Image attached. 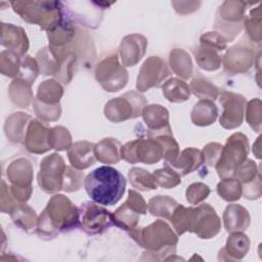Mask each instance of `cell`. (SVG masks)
I'll use <instances>...</instances> for the list:
<instances>
[{
  "label": "cell",
  "instance_id": "ac0fdd59",
  "mask_svg": "<svg viewBox=\"0 0 262 262\" xmlns=\"http://www.w3.org/2000/svg\"><path fill=\"white\" fill-rule=\"evenodd\" d=\"M49 131L50 128L45 123L32 119L24 139L26 148L32 154H44L49 150Z\"/></svg>",
  "mask_w": 262,
  "mask_h": 262
},
{
  "label": "cell",
  "instance_id": "8fae6325",
  "mask_svg": "<svg viewBox=\"0 0 262 262\" xmlns=\"http://www.w3.org/2000/svg\"><path fill=\"white\" fill-rule=\"evenodd\" d=\"M122 158L131 164H155L163 158V151L159 142L154 139H135L122 146Z\"/></svg>",
  "mask_w": 262,
  "mask_h": 262
},
{
  "label": "cell",
  "instance_id": "d6986e66",
  "mask_svg": "<svg viewBox=\"0 0 262 262\" xmlns=\"http://www.w3.org/2000/svg\"><path fill=\"white\" fill-rule=\"evenodd\" d=\"M147 46V40L139 34L128 35L123 38L119 53L122 63L126 67L135 66L144 55Z\"/></svg>",
  "mask_w": 262,
  "mask_h": 262
},
{
  "label": "cell",
  "instance_id": "f546056e",
  "mask_svg": "<svg viewBox=\"0 0 262 262\" xmlns=\"http://www.w3.org/2000/svg\"><path fill=\"white\" fill-rule=\"evenodd\" d=\"M30 83L15 78L9 85V98L18 107H28L33 100V92Z\"/></svg>",
  "mask_w": 262,
  "mask_h": 262
},
{
  "label": "cell",
  "instance_id": "44dd1931",
  "mask_svg": "<svg viewBox=\"0 0 262 262\" xmlns=\"http://www.w3.org/2000/svg\"><path fill=\"white\" fill-rule=\"evenodd\" d=\"M141 115L148 127V137L171 130L169 125V113L164 106L160 104L145 105Z\"/></svg>",
  "mask_w": 262,
  "mask_h": 262
},
{
  "label": "cell",
  "instance_id": "cb8c5ba5",
  "mask_svg": "<svg viewBox=\"0 0 262 262\" xmlns=\"http://www.w3.org/2000/svg\"><path fill=\"white\" fill-rule=\"evenodd\" d=\"M224 227L228 232L243 231L250 225L249 212L241 205H228L223 214Z\"/></svg>",
  "mask_w": 262,
  "mask_h": 262
},
{
  "label": "cell",
  "instance_id": "b9f144b4",
  "mask_svg": "<svg viewBox=\"0 0 262 262\" xmlns=\"http://www.w3.org/2000/svg\"><path fill=\"white\" fill-rule=\"evenodd\" d=\"M154 178L157 185L164 188H173L181 183V175L172 167L165 165L164 168L154 172Z\"/></svg>",
  "mask_w": 262,
  "mask_h": 262
},
{
  "label": "cell",
  "instance_id": "4fadbf2b",
  "mask_svg": "<svg viewBox=\"0 0 262 262\" xmlns=\"http://www.w3.org/2000/svg\"><path fill=\"white\" fill-rule=\"evenodd\" d=\"M80 224L84 231L96 234L114 225V217L110 211L92 202H85L79 209Z\"/></svg>",
  "mask_w": 262,
  "mask_h": 262
},
{
  "label": "cell",
  "instance_id": "816d5d0a",
  "mask_svg": "<svg viewBox=\"0 0 262 262\" xmlns=\"http://www.w3.org/2000/svg\"><path fill=\"white\" fill-rule=\"evenodd\" d=\"M82 179H83V173L82 172H80L78 170H75L71 167H67L62 189L64 191H68V192L78 190L81 187Z\"/></svg>",
  "mask_w": 262,
  "mask_h": 262
},
{
  "label": "cell",
  "instance_id": "83f0119b",
  "mask_svg": "<svg viewBox=\"0 0 262 262\" xmlns=\"http://www.w3.org/2000/svg\"><path fill=\"white\" fill-rule=\"evenodd\" d=\"M13 223L24 230H30L37 226V215L35 211L25 203L16 202L8 213Z\"/></svg>",
  "mask_w": 262,
  "mask_h": 262
},
{
  "label": "cell",
  "instance_id": "7bdbcfd3",
  "mask_svg": "<svg viewBox=\"0 0 262 262\" xmlns=\"http://www.w3.org/2000/svg\"><path fill=\"white\" fill-rule=\"evenodd\" d=\"M49 143L56 150L69 149L72 144V136L69 130L62 126L51 128L49 131Z\"/></svg>",
  "mask_w": 262,
  "mask_h": 262
},
{
  "label": "cell",
  "instance_id": "c3c4849f",
  "mask_svg": "<svg viewBox=\"0 0 262 262\" xmlns=\"http://www.w3.org/2000/svg\"><path fill=\"white\" fill-rule=\"evenodd\" d=\"M210 188L202 182L190 184L186 189V200L190 205H198L208 198Z\"/></svg>",
  "mask_w": 262,
  "mask_h": 262
},
{
  "label": "cell",
  "instance_id": "7a4b0ae2",
  "mask_svg": "<svg viewBox=\"0 0 262 262\" xmlns=\"http://www.w3.org/2000/svg\"><path fill=\"white\" fill-rule=\"evenodd\" d=\"M84 185L88 195L94 203L113 206L123 196L126 180L117 169L110 166H101L86 176Z\"/></svg>",
  "mask_w": 262,
  "mask_h": 262
},
{
  "label": "cell",
  "instance_id": "603a6c76",
  "mask_svg": "<svg viewBox=\"0 0 262 262\" xmlns=\"http://www.w3.org/2000/svg\"><path fill=\"white\" fill-rule=\"evenodd\" d=\"M204 163L203 152L198 148L188 147L179 152L176 160L167 166L172 167L180 175H187L198 170Z\"/></svg>",
  "mask_w": 262,
  "mask_h": 262
},
{
  "label": "cell",
  "instance_id": "7dc6e473",
  "mask_svg": "<svg viewBox=\"0 0 262 262\" xmlns=\"http://www.w3.org/2000/svg\"><path fill=\"white\" fill-rule=\"evenodd\" d=\"M260 173L258 172L256 164L252 160H246L238 166L234 172L233 177L237 179L242 185L253 181Z\"/></svg>",
  "mask_w": 262,
  "mask_h": 262
},
{
  "label": "cell",
  "instance_id": "74e56055",
  "mask_svg": "<svg viewBox=\"0 0 262 262\" xmlns=\"http://www.w3.org/2000/svg\"><path fill=\"white\" fill-rule=\"evenodd\" d=\"M189 89L199 98L215 100L219 96V89L204 77H196L190 82Z\"/></svg>",
  "mask_w": 262,
  "mask_h": 262
},
{
  "label": "cell",
  "instance_id": "ffe728a7",
  "mask_svg": "<svg viewBox=\"0 0 262 262\" xmlns=\"http://www.w3.org/2000/svg\"><path fill=\"white\" fill-rule=\"evenodd\" d=\"M1 45L19 56L29 49V39L26 32L17 26L11 24H1Z\"/></svg>",
  "mask_w": 262,
  "mask_h": 262
},
{
  "label": "cell",
  "instance_id": "e575fe53",
  "mask_svg": "<svg viewBox=\"0 0 262 262\" xmlns=\"http://www.w3.org/2000/svg\"><path fill=\"white\" fill-rule=\"evenodd\" d=\"M192 207L185 208L184 206L178 204V206L175 208L172 216L169 219L178 235H181L186 231H192Z\"/></svg>",
  "mask_w": 262,
  "mask_h": 262
},
{
  "label": "cell",
  "instance_id": "9a60e30c",
  "mask_svg": "<svg viewBox=\"0 0 262 262\" xmlns=\"http://www.w3.org/2000/svg\"><path fill=\"white\" fill-rule=\"evenodd\" d=\"M219 101L223 108L219 120L220 125L225 129L241 126L245 115L246 98L241 94L224 91L219 96Z\"/></svg>",
  "mask_w": 262,
  "mask_h": 262
},
{
  "label": "cell",
  "instance_id": "4316f807",
  "mask_svg": "<svg viewBox=\"0 0 262 262\" xmlns=\"http://www.w3.org/2000/svg\"><path fill=\"white\" fill-rule=\"evenodd\" d=\"M122 145L116 138H104L95 144V156L99 162L104 164L118 163L121 156Z\"/></svg>",
  "mask_w": 262,
  "mask_h": 262
},
{
  "label": "cell",
  "instance_id": "3957f363",
  "mask_svg": "<svg viewBox=\"0 0 262 262\" xmlns=\"http://www.w3.org/2000/svg\"><path fill=\"white\" fill-rule=\"evenodd\" d=\"M129 233L140 247L146 250L144 254L162 255L165 259V255H174L176 252L178 237L162 220H157L143 228H134Z\"/></svg>",
  "mask_w": 262,
  "mask_h": 262
},
{
  "label": "cell",
  "instance_id": "2e32d148",
  "mask_svg": "<svg viewBox=\"0 0 262 262\" xmlns=\"http://www.w3.org/2000/svg\"><path fill=\"white\" fill-rule=\"evenodd\" d=\"M221 229L220 218L209 204H202L193 208L192 231L200 238H211Z\"/></svg>",
  "mask_w": 262,
  "mask_h": 262
},
{
  "label": "cell",
  "instance_id": "d4e9b609",
  "mask_svg": "<svg viewBox=\"0 0 262 262\" xmlns=\"http://www.w3.org/2000/svg\"><path fill=\"white\" fill-rule=\"evenodd\" d=\"M32 118L25 113H14L10 115L4 125L6 137L11 142H21L25 139L28 125Z\"/></svg>",
  "mask_w": 262,
  "mask_h": 262
},
{
  "label": "cell",
  "instance_id": "f35d334b",
  "mask_svg": "<svg viewBox=\"0 0 262 262\" xmlns=\"http://www.w3.org/2000/svg\"><path fill=\"white\" fill-rule=\"evenodd\" d=\"M128 177L132 186L139 190H152L157 189L158 185L154 175L141 168H132L128 172Z\"/></svg>",
  "mask_w": 262,
  "mask_h": 262
},
{
  "label": "cell",
  "instance_id": "f907efd6",
  "mask_svg": "<svg viewBox=\"0 0 262 262\" xmlns=\"http://www.w3.org/2000/svg\"><path fill=\"white\" fill-rule=\"evenodd\" d=\"M200 41L202 46L212 48L218 52L223 51L227 46L226 39L217 32H208L202 35Z\"/></svg>",
  "mask_w": 262,
  "mask_h": 262
},
{
  "label": "cell",
  "instance_id": "484cf974",
  "mask_svg": "<svg viewBox=\"0 0 262 262\" xmlns=\"http://www.w3.org/2000/svg\"><path fill=\"white\" fill-rule=\"evenodd\" d=\"M250 248V241L246 234L242 231L231 232L228 237L225 248L220 250L219 254L227 255L225 260H238L242 259L248 253Z\"/></svg>",
  "mask_w": 262,
  "mask_h": 262
},
{
  "label": "cell",
  "instance_id": "60d3db41",
  "mask_svg": "<svg viewBox=\"0 0 262 262\" xmlns=\"http://www.w3.org/2000/svg\"><path fill=\"white\" fill-rule=\"evenodd\" d=\"M20 56L12 51L3 50L0 54V71L4 76L17 77L20 68Z\"/></svg>",
  "mask_w": 262,
  "mask_h": 262
},
{
  "label": "cell",
  "instance_id": "f5cc1de1",
  "mask_svg": "<svg viewBox=\"0 0 262 262\" xmlns=\"http://www.w3.org/2000/svg\"><path fill=\"white\" fill-rule=\"evenodd\" d=\"M222 145L217 143V142H211L208 143L204 149H203V156H204V161L208 166H216L217 162L220 159L221 151H222Z\"/></svg>",
  "mask_w": 262,
  "mask_h": 262
},
{
  "label": "cell",
  "instance_id": "6da1fadb",
  "mask_svg": "<svg viewBox=\"0 0 262 262\" xmlns=\"http://www.w3.org/2000/svg\"><path fill=\"white\" fill-rule=\"evenodd\" d=\"M80 224L78 208L64 195L51 196L37 222L38 233L43 237H53L59 231L69 230Z\"/></svg>",
  "mask_w": 262,
  "mask_h": 262
},
{
  "label": "cell",
  "instance_id": "8d00e7d4",
  "mask_svg": "<svg viewBox=\"0 0 262 262\" xmlns=\"http://www.w3.org/2000/svg\"><path fill=\"white\" fill-rule=\"evenodd\" d=\"M149 138L156 139L161 145L163 158L165 159V165H169L176 160L179 155V146L172 135V130L159 133Z\"/></svg>",
  "mask_w": 262,
  "mask_h": 262
},
{
  "label": "cell",
  "instance_id": "4dcf8cb0",
  "mask_svg": "<svg viewBox=\"0 0 262 262\" xmlns=\"http://www.w3.org/2000/svg\"><path fill=\"white\" fill-rule=\"evenodd\" d=\"M170 67L172 71L180 78L187 80L191 77L193 69L189 54L179 48H175L170 52L169 56Z\"/></svg>",
  "mask_w": 262,
  "mask_h": 262
},
{
  "label": "cell",
  "instance_id": "5bb4252c",
  "mask_svg": "<svg viewBox=\"0 0 262 262\" xmlns=\"http://www.w3.org/2000/svg\"><path fill=\"white\" fill-rule=\"evenodd\" d=\"M169 75L170 71L163 58L149 56L140 68L136 88L139 92H144L152 87H158Z\"/></svg>",
  "mask_w": 262,
  "mask_h": 262
},
{
  "label": "cell",
  "instance_id": "836d02e7",
  "mask_svg": "<svg viewBox=\"0 0 262 262\" xmlns=\"http://www.w3.org/2000/svg\"><path fill=\"white\" fill-rule=\"evenodd\" d=\"M193 54L199 67L205 71H216L221 66V56L212 48L200 45L193 49Z\"/></svg>",
  "mask_w": 262,
  "mask_h": 262
},
{
  "label": "cell",
  "instance_id": "bcb514c9",
  "mask_svg": "<svg viewBox=\"0 0 262 262\" xmlns=\"http://www.w3.org/2000/svg\"><path fill=\"white\" fill-rule=\"evenodd\" d=\"M39 73H40V68L37 60L27 55L21 60L19 72L16 78L25 80L30 84H33Z\"/></svg>",
  "mask_w": 262,
  "mask_h": 262
},
{
  "label": "cell",
  "instance_id": "ba28073f",
  "mask_svg": "<svg viewBox=\"0 0 262 262\" xmlns=\"http://www.w3.org/2000/svg\"><path fill=\"white\" fill-rule=\"evenodd\" d=\"M247 3L225 1L219 7L214 28L220 32L226 41H232L243 28V18Z\"/></svg>",
  "mask_w": 262,
  "mask_h": 262
},
{
  "label": "cell",
  "instance_id": "ab89813d",
  "mask_svg": "<svg viewBox=\"0 0 262 262\" xmlns=\"http://www.w3.org/2000/svg\"><path fill=\"white\" fill-rule=\"evenodd\" d=\"M241 182L234 177L224 178L217 185V192L221 199L226 202H234L239 200L243 188Z\"/></svg>",
  "mask_w": 262,
  "mask_h": 262
},
{
  "label": "cell",
  "instance_id": "681fc988",
  "mask_svg": "<svg viewBox=\"0 0 262 262\" xmlns=\"http://www.w3.org/2000/svg\"><path fill=\"white\" fill-rule=\"evenodd\" d=\"M261 101L259 98L252 99L247 105V121L252 129L259 132L261 130Z\"/></svg>",
  "mask_w": 262,
  "mask_h": 262
},
{
  "label": "cell",
  "instance_id": "1f68e13d",
  "mask_svg": "<svg viewBox=\"0 0 262 262\" xmlns=\"http://www.w3.org/2000/svg\"><path fill=\"white\" fill-rule=\"evenodd\" d=\"M63 94L62 86L55 80H46L38 87L36 99L45 104H58Z\"/></svg>",
  "mask_w": 262,
  "mask_h": 262
},
{
  "label": "cell",
  "instance_id": "5b68a950",
  "mask_svg": "<svg viewBox=\"0 0 262 262\" xmlns=\"http://www.w3.org/2000/svg\"><path fill=\"white\" fill-rule=\"evenodd\" d=\"M249 142L243 133H234L228 137L226 144L222 147L221 156L216 164L218 176L221 179L233 177L234 172L241 164L247 160Z\"/></svg>",
  "mask_w": 262,
  "mask_h": 262
},
{
  "label": "cell",
  "instance_id": "11a10c76",
  "mask_svg": "<svg viewBox=\"0 0 262 262\" xmlns=\"http://www.w3.org/2000/svg\"><path fill=\"white\" fill-rule=\"evenodd\" d=\"M243 188V193L245 198L249 200H254L258 199L261 195V180H260V174L251 182L244 184L242 186Z\"/></svg>",
  "mask_w": 262,
  "mask_h": 262
},
{
  "label": "cell",
  "instance_id": "f1b7e54d",
  "mask_svg": "<svg viewBox=\"0 0 262 262\" xmlns=\"http://www.w3.org/2000/svg\"><path fill=\"white\" fill-rule=\"evenodd\" d=\"M218 110L212 100L203 99L196 102L191 111V122L196 126H209L215 122Z\"/></svg>",
  "mask_w": 262,
  "mask_h": 262
},
{
  "label": "cell",
  "instance_id": "d6a6232c",
  "mask_svg": "<svg viewBox=\"0 0 262 262\" xmlns=\"http://www.w3.org/2000/svg\"><path fill=\"white\" fill-rule=\"evenodd\" d=\"M163 94L171 102H183L189 98L190 89L185 82L171 78L164 83Z\"/></svg>",
  "mask_w": 262,
  "mask_h": 262
},
{
  "label": "cell",
  "instance_id": "277c9868",
  "mask_svg": "<svg viewBox=\"0 0 262 262\" xmlns=\"http://www.w3.org/2000/svg\"><path fill=\"white\" fill-rule=\"evenodd\" d=\"M12 8L24 20L40 26L48 32L62 23L59 2L52 1H12Z\"/></svg>",
  "mask_w": 262,
  "mask_h": 262
},
{
  "label": "cell",
  "instance_id": "d590c367",
  "mask_svg": "<svg viewBox=\"0 0 262 262\" xmlns=\"http://www.w3.org/2000/svg\"><path fill=\"white\" fill-rule=\"evenodd\" d=\"M178 203L168 195H157L149 200L147 208L151 215L170 219Z\"/></svg>",
  "mask_w": 262,
  "mask_h": 262
},
{
  "label": "cell",
  "instance_id": "ee69618b",
  "mask_svg": "<svg viewBox=\"0 0 262 262\" xmlns=\"http://www.w3.org/2000/svg\"><path fill=\"white\" fill-rule=\"evenodd\" d=\"M261 13H260V7H257L255 10L253 9L250 12V16L247 17L244 21L245 29L247 32L248 37L251 41L260 43L261 41Z\"/></svg>",
  "mask_w": 262,
  "mask_h": 262
},
{
  "label": "cell",
  "instance_id": "52a82bcc",
  "mask_svg": "<svg viewBox=\"0 0 262 262\" xmlns=\"http://www.w3.org/2000/svg\"><path fill=\"white\" fill-rule=\"evenodd\" d=\"M95 79L108 92H116L124 88L128 82V73L119 63L116 52L103 56L96 66Z\"/></svg>",
  "mask_w": 262,
  "mask_h": 262
},
{
  "label": "cell",
  "instance_id": "db71d44e",
  "mask_svg": "<svg viewBox=\"0 0 262 262\" xmlns=\"http://www.w3.org/2000/svg\"><path fill=\"white\" fill-rule=\"evenodd\" d=\"M17 201L13 198L10 192L9 186L6 185L5 181H1V198H0V205H1V212L9 213L11 208L15 205Z\"/></svg>",
  "mask_w": 262,
  "mask_h": 262
},
{
  "label": "cell",
  "instance_id": "8992f818",
  "mask_svg": "<svg viewBox=\"0 0 262 262\" xmlns=\"http://www.w3.org/2000/svg\"><path fill=\"white\" fill-rule=\"evenodd\" d=\"M145 105L146 100L143 95L130 91L111 99L104 106V116L113 123H120L139 117Z\"/></svg>",
  "mask_w": 262,
  "mask_h": 262
},
{
  "label": "cell",
  "instance_id": "7402d4cb",
  "mask_svg": "<svg viewBox=\"0 0 262 262\" xmlns=\"http://www.w3.org/2000/svg\"><path fill=\"white\" fill-rule=\"evenodd\" d=\"M71 165L77 170H83L92 166L96 159L95 144L89 141H78L68 151Z\"/></svg>",
  "mask_w": 262,
  "mask_h": 262
},
{
  "label": "cell",
  "instance_id": "7c38bea8",
  "mask_svg": "<svg viewBox=\"0 0 262 262\" xmlns=\"http://www.w3.org/2000/svg\"><path fill=\"white\" fill-rule=\"evenodd\" d=\"M147 205L140 193L130 189L126 202L113 214L114 223L124 230L131 231L136 228L139 216L146 214Z\"/></svg>",
  "mask_w": 262,
  "mask_h": 262
},
{
  "label": "cell",
  "instance_id": "f6af8a7d",
  "mask_svg": "<svg viewBox=\"0 0 262 262\" xmlns=\"http://www.w3.org/2000/svg\"><path fill=\"white\" fill-rule=\"evenodd\" d=\"M33 105H34V111H35V114L37 115V117L44 122L56 121L60 117L61 108H60L59 103L54 104V105L45 104L35 98L33 100Z\"/></svg>",
  "mask_w": 262,
  "mask_h": 262
},
{
  "label": "cell",
  "instance_id": "9c48e42d",
  "mask_svg": "<svg viewBox=\"0 0 262 262\" xmlns=\"http://www.w3.org/2000/svg\"><path fill=\"white\" fill-rule=\"evenodd\" d=\"M6 175L11 183L9 189L13 198L20 203L27 202L33 191L32 164L27 159H16L7 167Z\"/></svg>",
  "mask_w": 262,
  "mask_h": 262
},
{
  "label": "cell",
  "instance_id": "e0dca14e",
  "mask_svg": "<svg viewBox=\"0 0 262 262\" xmlns=\"http://www.w3.org/2000/svg\"><path fill=\"white\" fill-rule=\"evenodd\" d=\"M255 62V53L252 47L238 43L230 47L223 56L224 69L232 74L247 72Z\"/></svg>",
  "mask_w": 262,
  "mask_h": 262
},
{
  "label": "cell",
  "instance_id": "30bf717a",
  "mask_svg": "<svg viewBox=\"0 0 262 262\" xmlns=\"http://www.w3.org/2000/svg\"><path fill=\"white\" fill-rule=\"evenodd\" d=\"M67 167L58 154L45 157L41 162L38 174L39 186L48 193L62 189Z\"/></svg>",
  "mask_w": 262,
  "mask_h": 262
}]
</instances>
